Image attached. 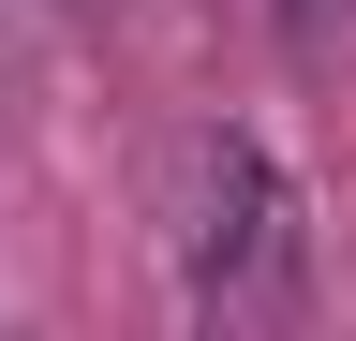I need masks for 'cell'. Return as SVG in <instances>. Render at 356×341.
Listing matches in <instances>:
<instances>
[{
    "label": "cell",
    "instance_id": "1",
    "mask_svg": "<svg viewBox=\"0 0 356 341\" xmlns=\"http://www.w3.org/2000/svg\"><path fill=\"white\" fill-rule=\"evenodd\" d=\"M178 267H193L208 312H267L297 267V193L267 178L252 134H208L193 163H178Z\"/></svg>",
    "mask_w": 356,
    "mask_h": 341
},
{
    "label": "cell",
    "instance_id": "2",
    "mask_svg": "<svg viewBox=\"0 0 356 341\" xmlns=\"http://www.w3.org/2000/svg\"><path fill=\"white\" fill-rule=\"evenodd\" d=\"M341 30H356V0H282V45H297V60H327Z\"/></svg>",
    "mask_w": 356,
    "mask_h": 341
}]
</instances>
